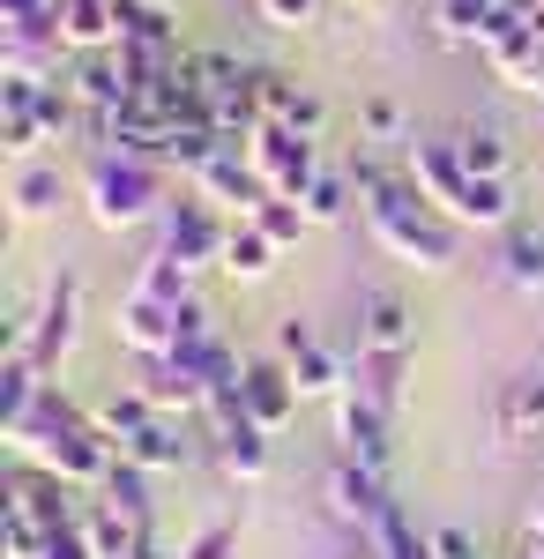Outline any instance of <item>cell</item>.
Listing matches in <instances>:
<instances>
[{
	"instance_id": "277c9868",
	"label": "cell",
	"mask_w": 544,
	"mask_h": 559,
	"mask_svg": "<svg viewBox=\"0 0 544 559\" xmlns=\"http://www.w3.org/2000/svg\"><path fill=\"white\" fill-rule=\"evenodd\" d=\"M172 173L165 165H142V157H113L97 150L83 173V202H90V224L97 231H134V224H157L172 210Z\"/></svg>"
},
{
	"instance_id": "52a82bcc",
	"label": "cell",
	"mask_w": 544,
	"mask_h": 559,
	"mask_svg": "<svg viewBox=\"0 0 544 559\" xmlns=\"http://www.w3.org/2000/svg\"><path fill=\"white\" fill-rule=\"evenodd\" d=\"M75 329H83V284H75V276H52L38 313L23 321V358H31L38 373H60V358L75 350Z\"/></svg>"
},
{
	"instance_id": "cb8c5ba5",
	"label": "cell",
	"mask_w": 544,
	"mask_h": 559,
	"mask_svg": "<svg viewBox=\"0 0 544 559\" xmlns=\"http://www.w3.org/2000/svg\"><path fill=\"white\" fill-rule=\"evenodd\" d=\"M157 530V522H150ZM83 537H90V552L97 559H127L134 545H142V522H127L120 508H105L97 492H90V508H83Z\"/></svg>"
},
{
	"instance_id": "7a4b0ae2",
	"label": "cell",
	"mask_w": 544,
	"mask_h": 559,
	"mask_svg": "<svg viewBox=\"0 0 544 559\" xmlns=\"http://www.w3.org/2000/svg\"><path fill=\"white\" fill-rule=\"evenodd\" d=\"M0 440L15 448V463H38V471L68 477L75 492H97V485H105V471L120 463V455H113V440L97 432V418H90V411H75V403H68L52 381L38 388V403H31L15 426H0Z\"/></svg>"
},
{
	"instance_id": "ba28073f",
	"label": "cell",
	"mask_w": 544,
	"mask_h": 559,
	"mask_svg": "<svg viewBox=\"0 0 544 559\" xmlns=\"http://www.w3.org/2000/svg\"><path fill=\"white\" fill-rule=\"evenodd\" d=\"M157 247L179 254L187 269H216L224 247H232V216L216 210V202H202V194H187V202H172L157 216Z\"/></svg>"
},
{
	"instance_id": "4dcf8cb0",
	"label": "cell",
	"mask_w": 544,
	"mask_h": 559,
	"mask_svg": "<svg viewBox=\"0 0 544 559\" xmlns=\"http://www.w3.org/2000/svg\"><path fill=\"white\" fill-rule=\"evenodd\" d=\"M120 45L179 52V31H172V8H150V0H120Z\"/></svg>"
},
{
	"instance_id": "ee69618b",
	"label": "cell",
	"mask_w": 544,
	"mask_h": 559,
	"mask_svg": "<svg viewBox=\"0 0 544 559\" xmlns=\"http://www.w3.org/2000/svg\"><path fill=\"white\" fill-rule=\"evenodd\" d=\"M537 31H544V23H537Z\"/></svg>"
},
{
	"instance_id": "f1b7e54d",
	"label": "cell",
	"mask_w": 544,
	"mask_h": 559,
	"mask_svg": "<svg viewBox=\"0 0 544 559\" xmlns=\"http://www.w3.org/2000/svg\"><path fill=\"white\" fill-rule=\"evenodd\" d=\"M276 269V247L261 239V224H232V247L216 261V276H232V284H261Z\"/></svg>"
},
{
	"instance_id": "60d3db41",
	"label": "cell",
	"mask_w": 544,
	"mask_h": 559,
	"mask_svg": "<svg viewBox=\"0 0 544 559\" xmlns=\"http://www.w3.org/2000/svg\"><path fill=\"white\" fill-rule=\"evenodd\" d=\"M515 559H544V530H530V537H522V552Z\"/></svg>"
},
{
	"instance_id": "7bdbcfd3",
	"label": "cell",
	"mask_w": 544,
	"mask_h": 559,
	"mask_svg": "<svg viewBox=\"0 0 544 559\" xmlns=\"http://www.w3.org/2000/svg\"><path fill=\"white\" fill-rule=\"evenodd\" d=\"M150 8H172V0H150Z\"/></svg>"
},
{
	"instance_id": "7402d4cb",
	"label": "cell",
	"mask_w": 544,
	"mask_h": 559,
	"mask_svg": "<svg viewBox=\"0 0 544 559\" xmlns=\"http://www.w3.org/2000/svg\"><path fill=\"white\" fill-rule=\"evenodd\" d=\"M127 299H150V306H187L194 299V269L165 247H150V254L134 261V284H127Z\"/></svg>"
},
{
	"instance_id": "ab89813d",
	"label": "cell",
	"mask_w": 544,
	"mask_h": 559,
	"mask_svg": "<svg viewBox=\"0 0 544 559\" xmlns=\"http://www.w3.org/2000/svg\"><path fill=\"white\" fill-rule=\"evenodd\" d=\"M433 545H440V559H485V552H477V537L456 530V522H448V530H433Z\"/></svg>"
},
{
	"instance_id": "2e32d148",
	"label": "cell",
	"mask_w": 544,
	"mask_h": 559,
	"mask_svg": "<svg viewBox=\"0 0 544 559\" xmlns=\"http://www.w3.org/2000/svg\"><path fill=\"white\" fill-rule=\"evenodd\" d=\"M52 38H60V52H113L120 45V0H60Z\"/></svg>"
},
{
	"instance_id": "ffe728a7",
	"label": "cell",
	"mask_w": 544,
	"mask_h": 559,
	"mask_svg": "<svg viewBox=\"0 0 544 559\" xmlns=\"http://www.w3.org/2000/svg\"><path fill=\"white\" fill-rule=\"evenodd\" d=\"M187 455H194V440H187V432H179V418H165V411H157V418H150V426L120 448V463H134V471H150V477L187 471Z\"/></svg>"
},
{
	"instance_id": "4fadbf2b",
	"label": "cell",
	"mask_w": 544,
	"mask_h": 559,
	"mask_svg": "<svg viewBox=\"0 0 544 559\" xmlns=\"http://www.w3.org/2000/svg\"><path fill=\"white\" fill-rule=\"evenodd\" d=\"M239 403H247V418L261 432H284L298 418V381H292V366L284 358H247V373H239Z\"/></svg>"
},
{
	"instance_id": "5bb4252c",
	"label": "cell",
	"mask_w": 544,
	"mask_h": 559,
	"mask_svg": "<svg viewBox=\"0 0 544 559\" xmlns=\"http://www.w3.org/2000/svg\"><path fill=\"white\" fill-rule=\"evenodd\" d=\"M68 90H75L83 112H127V105H134V75H127L120 45H113V52H75Z\"/></svg>"
},
{
	"instance_id": "1f68e13d",
	"label": "cell",
	"mask_w": 544,
	"mask_h": 559,
	"mask_svg": "<svg viewBox=\"0 0 544 559\" xmlns=\"http://www.w3.org/2000/svg\"><path fill=\"white\" fill-rule=\"evenodd\" d=\"M90 418H97V432H105V440H113V455H120L127 440H134V432H142L150 418H157V403H150L142 388H127V395H113V403H97Z\"/></svg>"
},
{
	"instance_id": "44dd1931",
	"label": "cell",
	"mask_w": 544,
	"mask_h": 559,
	"mask_svg": "<svg viewBox=\"0 0 544 559\" xmlns=\"http://www.w3.org/2000/svg\"><path fill=\"white\" fill-rule=\"evenodd\" d=\"M60 202H68L60 165H15V179H8V216L15 224H45V216H60Z\"/></svg>"
},
{
	"instance_id": "6da1fadb",
	"label": "cell",
	"mask_w": 544,
	"mask_h": 559,
	"mask_svg": "<svg viewBox=\"0 0 544 559\" xmlns=\"http://www.w3.org/2000/svg\"><path fill=\"white\" fill-rule=\"evenodd\" d=\"M351 194H358V216H366V239H374L388 261L403 269H425V276H448L456 269V216H440L425 202L411 173H388L374 157H351Z\"/></svg>"
},
{
	"instance_id": "4316f807",
	"label": "cell",
	"mask_w": 544,
	"mask_h": 559,
	"mask_svg": "<svg viewBox=\"0 0 544 559\" xmlns=\"http://www.w3.org/2000/svg\"><path fill=\"white\" fill-rule=\"evenodd\" d=\"M448 142H456V157H462L477 179H507V165H515V150H507V134L493 128V120H470V128L448 134Z\"/></svg>"
},
{
	"instance_id": "f35d334b",
	"label": "cell",
	"mask_w": 544,
	"mask_h": 559,
	"mask_svg": "<svg viewBox=\"0 0 544 559\" xmlns=\"http://www.w3.org/2000/svg\"><path fill=\"white\" fill-rule=\"evenodd\" d=\"M358 120H366L374 142H395V134H403V105H395V97H366V112H358Z\"/></svg>"
},
{
	"instance_id": "9c48e42d",
	"label": "cell",
	"mask_w": 544,
	"mask_h": 559,
	"mask_svg": "<svg viewBox=\"0 0 544 559\" xmlns=\"http://www.w3.org/2000/svg\"><path fill=\"white\" fill-rule=\"evenodd\" d=\"M321 500H329V515L343 530H358V537H374V522L395 508V492H388V477L366 471V463H351V455H335L329 477H321Z\"/></svg>"
},
{
	"instance_id": "8992f818",
	"label": "cell",
	"mask_w": 544,
	"mask_h": 559,
	"mask_svg": "<svg viewBox=\"0 0 544 559\" xmlns=\"http://www.w3.org/2000/svg\"><path fill=\"white\" fill-rule=\"evenodd\" d=\"M247 157L261 173V187H269V202H306L314 179H321V150H314V134H298V128H261L247 142Z\"/></svg>"
},
{
	"instance_id": "ac0fdd59",
	"label": "cell",
	"mask_w": 544,
	"mask_h": 559,
	"mask_svg": "<svg viewBox=\"0 0 544 559\" xmlns=\"http://www.w3.org/2000/svg\"><path fill=\"white\" fill-rule=\"evenodd\" d=\"M418 344V313L395 292H366L358 299V350H411Z\"/></svg>"
},
{
	"instance_id": "484cf974",
	"label": "cell",
	"mask_w": 544,
	"mask_h": 559,
	"mask_svg": "<svg viewBox=\"0 0 544 559\" xmlns=\"http://www.w3.org/2000/svg\"><path fill=\"white\" fill-rule=\"evenodd\" d=\"M537 432H544V373H522L500 395V440H537Z\"/></svg>"
},
{
	"instance_id": "9a60e30c",
	"label": "cell",
	"mask_w": 544,
	"mask_h": 559,
	"mask_svg": "<svg viewBox=\"0 0 544 559\" xmlns=\"http://www.w3.org/2000/svg\"><path fill=\"white\" fill-rule=\"evenodd\" d=\"M113 336H120V350H134V358H165V350L179 344V306H150V299H127L120 292Z\"/></svg>"
},
{
	"instance_id": "d4e9b609",
	"label": "cell",
	"mask_w": 544,
	"mask_h": 559,
	"mask_svg": "<svg viewBox=\"0 0 544 559\" xmlns=\"http://www.w3.org/2000/svg\"><path fill=\"white\" fill-rule=\"evenodd\" d=\"M366 545H374V559H440L433 530H418V522L403 515V500H395V508L374 522V537H366Z\"/></svg>"
},
{
	"instance_id": "f546056e",
	"label": "cell",
	"mask_w": 544,
	"mask_h": 559,
	"mask_svg": "<svg viewBox=\"0 0 544 559\" xmlns=\"http://www.w3.org/2000/svg\"><path fill=\"white\" fill-rule=\"evenodd\" d=\"M493 15H500V0H433V31L448 45H485Z\"/></svg>"
},
{
	"instance_id": "d6986e66",
	"label": "cell",
	"mask_w": 544,
	"mask_h": 559,
	"mask_svg": "<svg viewBox=\"0 0 544 559\" xmlns=\"http://www.w3.org/2000/svg\"><path fill=\"white\" fill-rule=\"evenodd\" d=\"M403 381H411V350H358L343 388H358L366 403H380V411L395 418V411H403Z\"/></svg>"
},
{
	"instance_id": "d6a6232c",
	"label": "cell",
	"mask_w": 544,
	"mask_h": 559,
	"mask_svg": "<svg viewBox=\"0 0 544 559\" xmlns=\"http://www.w3.org/2000/svg\"><path fill=\"white\" fill-rule=\"evenodd\" d=\"M97 500H105V508H120L127 522H142V530H150V471H134V463H113V471H105V485H97Z\"/></svg>"
},
{
	"instance_id": "603a6c76",
	"label": "cell",
	"mask_w": 544,
	"mask_h": 559,
	"mask_svg": "<svg viewBox=\"0 0 544 559\" xmlns=\"http://www.w3.org/2000/svg\"><path fill=\"white\" fill-rule=\"evenodd\" d=\"M485 68H493L500 90H515V97H544V31H522V38L493 45Z\"/></svg>"
},
{
	"instance_id": "3957f363",
	"label": "cell",
	"mask_w": 544,
	"mask_h": 559,
	"mask_svg": "<svg viewBox=\"0 0 544 559\" xmlns=\"http://www.w3.org/2000/svg\"><path fill=\"white\" fill-rule=\"evenodd\" d=\"M403 173H411V187L440 216H456L462 231H500L507 216H515V187L507 179H477L456 157V142H411L403 150Z\"/></svg>"
},
{
	"instance_id": "30bf717a",
	"label": "cell",
	"mask_w": 544,
	"mask_h": 559,
	"mask_svg": "<svg viewBox=\"0 0 544 559\" xmlns=\"http://www.w3.org/2000/svg\"><path fill=\"white\" fill-rule=\"evenodd\" d=\"M335 448H343L351 463H366V471L388 477V463H395V418H388L380 403H366L358 388H343V395H335Z\"/></svg>"
},
{
	"instance_id": "836d02e7",
	"label": "cell",
	"mask_w": 544,
	"mask_h": 559,
	"mask_svg": "<svg viewBox=\"0 0 544 559\" xmlns=\"http://www.w3.org/2000/svg\"><path fill=\"white\" fill-rule=\"evenodd\" d=\"M8 559H97L83 537V522L75 530H52V537H31V530H8Z\"/></svg>"
},
{
	"instance_id": "b9f144b4",
	"label": "cell",
	"mask_w": 544,
	"mask_h": 559,
	"mask_svg": "<svg viewBox=\"0 0 544 559\" xmlns=\"http://www.w3.org/2000/svg\"><path fill=\"white\" fill-rule=\"evenodd\" d=\"M530 530H544V500H537V515H530Z\"/></svg>"
},
{
	"instance_id": "7c38bea8",
	"label": "cell",
	"mask_w": 544,
	"mask_h": 559,
	"mask_svg": "<svg viewBox=\"0 0 544 559\" xmlns=\"http://www.w3.org/2000/svg\"><path fill=\"white\" fill-rule=\"evenodd\" d=\"M276 358L292 366L298 395H343V381H351V358H335V350L314 336V321H298V313L276 329Z\"/></svg>"
},
{
	"instance_id": "8fae6325",
	"label": "cell",
	"mask_w": 544,
	"mask_h": 559,
	"mask_svg": "<svg viewBox=\"0 0 544 559\" xmlns=\"http://www.w3.org/2000/svg\"><path fill=\"white\" fill-rule=\"evenodd\" d=\"M187 187H194L202 202H216V210H239V224H253L261 202H269V187H261V173H253V157L239 150V142H224V150H216Z\"/></svg>"
},
{
	"instance_id": "d590c367",
	"label": "cell",
	"mask_w": 544,
	"mask_h": 559,
	"mask_svg": "<svg viewBox=\"0 0 544 559\" xmlns=\"http://www.w3.org/2000/svg\"><path fill=\"white\" fill-rule=\"evenodd\" d=\"M351 202H358V194H351V179H343V173H321V179H314V194H306V216H314V224H343V216H351Z\"/></svg>"
},
{
	"instance_id": "74e56055",
	"label": "cell",
	"mask_w": 544,
	"mask_h": 559,
	"mask_svg": "<svg viewBox=\"0 0 544 559\" xmlns=\"http://www.w3.org/2000/svg\"><path fill=\"white\" fill-rule=\"evenodd\" d=\"M179 559H239V530H232V522H210Z\"/></svg>"
},
{
	"instance_id": "5b68a950",
	"label": "cell",
	"mask_w": 544,
	"mask_h": 559,
	"mask_svg": "<svg viewBox=\"0 0 544 559\" xmlns=\"http://www.w3.org/2000/svg\"><path fill=\"white\" fill-rule=\"evenodd\" d=\"M83 492L68 485V477L38 471V463H23V471L8 477V492H0V522L8 530H31V537H52V530H75L83 522Z\"/></svg>"
},
{
	"instance_id": "83f0119b",
	"label": "cell",
	"mask_w": 544,
	"mask_h": 559,
	"mask_svg": "<svg viewBox=\"0 0 544 559\" xmlns=\"http://www.w3.org/2000/svg\"><path fill=\"white\" fill-rule=\"evenodd\" d=\"M500 276H507V292H522V299H544V231H507Z\"/></svg>"
},
{
	"instance_id": "8d00e7d4",
	"label": "cell",
	"mask_w": 544,
	"mask_h": 559,
	"mask_svg": "<svg viewBox=\"0 0 544 559\" xmlns=\"http://www.w3.org/2000/svg\"><path fill=\"white\" fill-rule=\"evenodd\" d=\"M253 8H261V23H269V31H306L321 0H253Z\"/></svg>"
},
{
	"instance_id": "e575fe53",
	"label": "cell",
	"mask_w": 544,
	"mask_h": 559,
	"mask_svg": "<svg viewBox=\"0 0 544 559\" xmlns=\"http://www.w3.org/2000/svg\"><path fill=\"white\" fill-rule=\"evenodd\" d=\"M253 224H261V239H269L276 254H292L298 239L314 231V216H306V202H261V216H253Z\"/></svg>"
},
{
	"instance_id": "e0dca14e",
	"label": "cell",
	"mask_w": 544,
	"mask_h": 559,
	"mask_svg": "<svg viewBox=\"0 0 544 559\" xmlns=\"http://www.w3.org/2000/svg\"><path fill=\"white\" fill-rule=\"evenodd\" d=\"M210 448H216V471L232 477V485H261V477H269V463H276L269 432L253 426V418H239V426H216Z\"/></svg>"
}]
</instances>
